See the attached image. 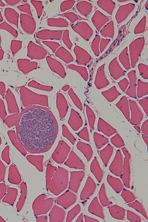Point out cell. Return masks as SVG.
I'll list each match as a JSON object with an SVG mask.
<instances>
[{"mask_svg": "<svg viewBox=\"0 0 148 222\" xmlns=\"http://www.w3.org/2000/svg\"><path fill=\"white\" fill-rule=\"evenodd\" d=\"M68 123L71 128L75 131H77L83 125V121L81 118L77 116L76 119L70 118Z\"/></svg>", "mask_w": 148, "mask_h": 222, "instance_id": "4fadbf2b", "label": "cell"}, {"mask_svg": "<svg viewBox=\"0 0 148 222\" xmlns=\"http://www.w3.org/2000/svg\"><path fill=\"white\" fill-rule=\"evenodd\" d=\"M111 141L113 145L118 148L122 147L125 145L122 139L118 134H116L112 138Z\"/></svg>", "mask_w": 148, "mask_h": 222, "instance_id": "9a60e30c", "label": "cell"}, {"mask_svg": "<svg viewBox=\"0 0 148 222\" xmlns=\"http://www.w3.org/2000/svg\"><path fill=\"white\" fill-rule=\"evenodd\" d=\"M142 136L144 141L146 144L147 145V146L148 143V136L144 134H143Z\"/></svg>", "mask_w": 148, "mask_h": 222, "instance_id": "f1b7e54d", "label": "cell"}, {"mask_svg": "<svg viewBox=\"0 0 148 222\" xmlns=\"http://www.w3.org/2000/svg\"><path fill=\"white\" fill-rule=\"evenodd\" d=\"M79 137L82 139L89 142L90 141L88 133L86 127L83 128L78 133Z\"/></svg>", "mask_w": 148, "mask_h": 222, "instance_id": "603a6c76", "label": "cell"}, {"mask_svg": "<svg viewBox=\"0 0 148 222\" xmlns=\"http://www.w3.org/2000/svg\"><path fill=\"white\" fill-rule=\"evenodd\" d=\"M77 148L82 152L88 160L91 158L92 154V150L90 146L82 142H78L77 144Z\"/></svg>", "mask_w": 148, "mask_h": 222, "instance_id": "9c48e42d", "label": "cell"}, {"mask_svg": "<svg viewBox=\"0 0 148 222\" xmlns=\"http://www.w3.org/2000/svg\"><path fill=\"white\" fill-rule=\"evenodd\" d=\"M20 19L21 27L26 33L32 34L34 32L36 27L35 22L31 16L21 14Z\"/></svg>", "mask_w": 148, "mask_h": 222, "instance_id": "7a4b0ae2", "label": "cell"}, {"mask_svg": "<svg viewBox=\"0 0 148 222\" xmlns=\"http://www.w3.org/2000/svg\"><path fill=\"white\" fill-rule=\"evenodd\" d=\"M42 42L49 47L53 52H55L60 46L59 43L55 42L43 41Z\"/></svg>", "mask_w": 148, "mask_h": 222, "instance_id": "d4e9b609", "label": "cell"}, {"mask_svg": "<svg viewBox=\"0 0 148 222\" xmlns=\"http://www.w3.org/2000/svg\"><path fill=\"white\" fill-rule=\"evenodd\" d=\"M142 132L146 135H148V121L147 120L143 124L142 127Z\"/></svg>", "mask_w": 148, "mask_h": 222, "instance_id": "4316f807", "label": "cell"}, {"mask_svg": "<svg viewBox=\"0 0 148 222\" xmlns=\"http://www.w3.org/2000/svg\"><path fill=\"white\" fill-rule=\"evenodd\" d=\"M5 2L8 4L11 5H15L18 3L21 0H5Z\"/></svg>", "mask_w": 148, "mask_h": 222, "instance_id": "83f0119b", "label": "cell"}, {"mask_svg": "<svg viewBox=\"0 0 148 222\" xmlns=\"http://www.w3.org/2000/svg\"><path fill=\"white\" fill-rule=\"evenodd\" d=\"M75 2V1H63L61 4V11L63 12L69 10L73 6Z\"/></svg>", "mask_w": 148, "mask_h": 222, "instance_id": "ffe728a7", "label": "cell"}, {"mask_svg": "<svg viewBox=\"0 0 148 222\" xmlns=\"http://www.w3.org/2000/svg\"><path fill=\"white\" fill-rule=\"evenodd\" d=\"M0 29L7 31L16 38L18 36L17 31L6 22H4L0 24Z\"/></svg>", "mask_w": 148, "mask_h": 222, "instance_id": "5bb4252c", "label": "cell"}, {"mask_svg": "<svg viewBox=\"0 0 148 222\" xmlns=\"http://www.w3.org/2000/svg\"><path fill=\"white\" fill-rule=\"evenodd\" d=\"M98 130L107 136L110 137L116 132V130L101 118L98 121Z\"/></svg>", "mask_w": 148, "mask_h": 222, "instance_id": "8992f818", "label": "cell"}, {"mask_svg": "<svg viewBox=\"0 0 148 222\" xmlns=\"http://www.w3.org/2000/svg\"><path fill=\"white\" fill-rule=\"evenodd\" d=\"M117 106L122 112L128 121H130L129 108L127 104L126 103H122L119 104Z\"/></svg>", "mask_w": 148, "mask_h": 222, "instance_id": "ac0fdd59", "label": "cell"}, {"mask_svg": "<svg viewBox=\"0 0 148 222\" xmlns=\"http://www.w3.org/2000/svg\"><path fill=\"white\" fill-rule=\"evenodd\" d=\"M62 40L66 45L69 49H71L73 45L69 38V32L68 30H66L64 32L62 37Z\"/></svg>", "mask_w": 148, "mask_h": 222, "instance_id": "7402d4cb", "label": "cell"}, {"mask_svg": "<svg viewBox=\"0 0 148 222\" xmlns=\"http://www.w3.org/2000/svg\"><path fill=\"white\" fill-rule=\"evenodd\" d=\"M62 130L63 136L67 138L72 144H74L75 142V138L64 125L62 126Z\"/></svg>", "mask_w": 148, "mask_h": 222, "instance_id": "e0dca14e", "label": "cell"}, {"mask_svg": "<svg viewBox=\"0 0 148 222\" xmlns=\"http://www.w3.org/2000/svg\"><path fill=\"white\" fill-rule=\"evenodd\" d=\"M57 122L48 110L33 107L23 114L18 127L19 139L25 147L34 153L48 151L57 136Z\"/></svg>", "mask_w": 148, "mask_h": 222, "instance_id": "6da1fadb", "label": "cell"}, {"mask_svg": "<svg viewBox=\"0 0 148 222\" xmlns=\"http://www.w3.org/2000/svg\"><path fill=\"white\" fill-rule=\"evenodd\" d=\"M64 16L69 19L72 23L75 22L78 19L76 15L72 12L67 13L65 14Z\"/></svg>", "mask_w": 148, "mask_h": 222, "instance_id": "484cf974", "label": "cell"}, {"mask_svg": "<svg viewBox=\"0 0 148 222\" xmlns=\"http://www.w3.org/2000/svg\"><path fill=\"white\" fill-rule=\"evenodd\" d=\"M134 127L138 132L139 133L140 132L141 130L139 126H136Z\"/></svg>", "mask_w": 148, "mask_h": 222, "instance_id": "4dcf8cb0", "label": "cell"}, {"mask_svg": "<svg viewBox=\"0 0 148 222\" xmlns=\"http://www.w3.org/2000/svg\"><path fill=\"white\" fill-rule=\"evenodd\" d=\"M4 52L3 50L0 49V60H1L3 57V55Z\"/></svg>", "mask_w": 148, "mask_h": 222, "instance_id": "f546056e", "label": "cell"}, {"mask_svg": "<svg viewBox=\"0 0 148 222\" xmlns=\"http://www.w3.org/2000/svg\"><path fill=\"white\" fill-rule=\"evenodd\" d=\"M23 1L24 3H26L27 2V0H23Z\"/></svg>", "mask_w": 148, "mask_h": 222, "instance_id": "836d02e7", "label": "cell"}, {"mask_svg": "<svg viewBox=\"0 0 148 222\" xmlns=\"http://www.w3.org/2000/svg\"><path fill=\"white\" fill-rule=\"evenodd\" d=\"M113 150V147L110 145H108L100 151V156L105 163H107Z\"/></svg>", "mask_w": 148, "mask_h": 222, "instance_id": "7c38bea8", "label": "cell"}, {"mask_svg": "<svg viewBox=\"0 0 148 222\" xmlns=\"http://www.w3.org/2000/svg\"><path fill=\"white\" fill-rule=\"evenodd\" d=\"M63 30L52 31L42 30L38 32L36 37L42 40H61Z\"/></svg>", "mask_w": 148, "mask_h": 222, "instance_id": "3957f363", "label": "cell"}, {"mask_svg": "<svg viewBox=\"0 0 148 222\" xmlns=\"http://www.w3.org/2000/svg\"><path fill=\"white\" fill-rule=\"evenodd\" d=\"M17 8L21 11L28 14L30 16H32V14L30 9V6L27 3L20 5L17 7Z\"/></svg>", "mask_w": 148, "mask_h": 222, "instance_id": "cb8c5ba5", "label": "cell"}, {"mask_svg": "<svg viewBox=\"0 0 148 222\" xmlns=\"http://www.w3.org/2000/svg\"><path fill=\"white\" fill-rule=\"evenodd\" d=\"M1 37L0 34V44L1 43Z\"/></svg>", "mask_w": 148, "mask_h": 222, "instance_id": "e575fe53", "label": "cell"}, {"mask_svg": "<svg viewBox=\"0 0 148 222\" xmlns=\"http://www.w3.org/2000/svg\"><path fill=\"white\" fill-rule=\"evenodd\" d=\"M87 114L89 125L91 128L93 129L95 119V115L89 108H87Z\"/></svg>", "mask_w": 148, "mask_h": 222, "instance_id": "44dd1931", "label": "cell"}, {"mask_svg": "<svg viewBox=\"0 0 148 222\" xmlns=\"http://www.w3.org/2000/svg\"><path fill=\"white\" fill-rule=\"evenodd\" d=\"M22 42L21 41L15 40H12L10 45L11 51L13 54L16 53L22 47Z\"/></svg>", "mask_w": 148, "mask_h": 222, "instance_id": "2e32d148", "label": "cell"}, {"mask_svg": "<svg viewBox=\"0 0 148 222\" xmlns=\"http://www.w3.org/2000/svg\"><path fill=\"white\" fill-rule=\"evenodd\" d=\"M4 14L8 21L18 28L19 14L14 9L8 8L5 9Z\"/></svg>", "mask_w": 148, "mask_h": 222, "instance_id": "52a82bcc", "label": "cell"}, {"mask_svg": "<svg viewBox=\"0 0 148 222\" xmlns=\"http://www.w3.org/2000/svg\"><path fill=\"white\" fill-rule=\"evenodd\" d=\"M0 6L2 7L5 6L4 3L1 0H0Z\"/></svg>", "mask_w": 148, "mask_h": 222, "instance_id": "d6a6232c", "label": "cell"}, {"mask_svg": "<svg viewBox=\"0 0 148 222\" xmlns=\"http://www.w3.org/2000/svg\"><path fill=\"white\" fill-rule=\"evenodd\" d=\"M27 50L28 56L31 57H34L40 53H46L44 48L37 45L32 41L28 44Z\"/></svg>", "mask_w": 148, "mask_h": 222, "instance_id": "ba28073f", "label": "cell"}, {"mask_svg": "<svg viewBox=\"0 0 148 222\" xmlns=\"http://www.w3.org/2000/svg\"><path fill=\"white\" fill-rule=\"evenodd\" d=\"M131 107L132 117L130 120V123L133 125H139L143 119V115L139 108L134 103H131Z\"/></svg>", "mask_w": 148, "mask_h": 222, "instance_id": "5b68a950", "label": "cell"}, {"mask_svg": "<svg viewBox=\"0 0 148 222\" xmlns=\"http://www.w3.org/2000/svg\"><path fill=\"white\" fill-rule=\"evenodd\" d=\"M31 3L36 10L38 17H40L41 15L43 10V5L41 1H31Z\"/></svg>", "mask_w": 148, "mask_h": 222, "instance_id": "d6986e66", "label": "cell"}, {"mask_svg": "<svg viewBox=\"0 0 148 222\" xmlns=\"http://www.w3.org/2000/svg\"><path fill=\"white\" fill-rule=\"evenodd\" d=\"M3 18L2 16L1 11L0 10V23L2 22L3 21Z\"/></svg>", "mask_w": 148, "mask_h": 222, "instance_id": "1f68e13d", "label": "cell"}, {"mask_svg": "<svg viewBox=\"0 0 148 222\" xmlns=\"http://www.w3.org/2000/svg\"><path fill=\"white\" fill-rule=\"evenodd\" d=\"M94 138L97 147L98 149H100L109 142L107 138L96 132L94 133Z\"/></svg>", "mask_w": 148, "mask_h": 222, "instance_id": "30bf717a", "label": "cell"}, {"mask_svg": "<svg viewBox=\"0 0 148 222\" xmlns=\"http://www.w3.org/2000/svg\"><path fill=\"white\" fill-rule=\"evenodd\" d=\"M47 23L50 26L67 27L69 25L66 21L62 18H49L47 20Z\"/></svg>", "mask_w": 148, "mask_h": 222, "instance_id": "8fae6325", "label": "cell"}, {"mask_svg": "<svg viewBox=\"0 0 148 222\" xmlns=\"http://www.w3.org/2000/svg\"><path fill=\"white\" fill-rule=\"evenodd\" d=\"M71 149L70 147L63 141L61 140L54 151L53 155V158L63 160L66 157Z\"/></svg>", "mask_w": 148, "mask_h": 222, "instance_id": "277c9868", "label": "cell"}]
</instances>
